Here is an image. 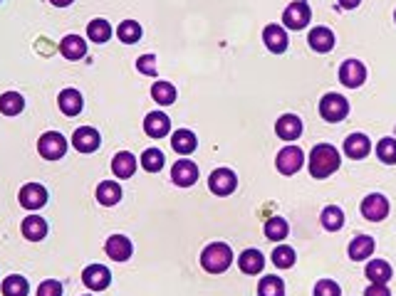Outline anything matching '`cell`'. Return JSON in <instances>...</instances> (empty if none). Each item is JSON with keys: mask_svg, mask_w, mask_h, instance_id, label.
Instances as JSON below:
<instances>
[{"mask_svg": "<svg viewBox=\"0 0 396 296\" xmlns=\"http://www.w3.org/2000/svg\"><path fill=\"white\" fill-rule=\"evenodd\" d=\"M337 168H339L337 148L329 146V143H319V146L312 148V153H310V173H312V178L317 180L329 178Z\"/></svg>", "mask_w": 396, "mask_h": 296, "instance_id": "cell-1", "label": "cell"}, {"mask_svg": "<svg viewBox=\"0 0 396 296\" xmlns=\"http://www.w3.org/2000/svg\"><path fill=\"white\" fill-rule=\"evenodd\" d=\"M230 262H233V249L225 242L208 244V247L203 249V254H200V267L210 274H223L225 269L230 267Z\"/></svg>", "mask_w": 396, "mask_h": 296, "instance_id": "cell-2", "label": "cell"}, {"mask_svg": "<svg viewBox=\"0 0 396 296\" xmlns=\"http://www.w3.org/2000/svg\"><path fill=\"white\" fill-rule=\"evenodd\" d=\"M319 114H322L324 122L337 124V122H342V119H347L349 102L342 94H324L322 102H319Z\"/></svg>", "mask_w": 396, "mask_h": 296, "instance_id": "cell-3", "label": "cell"}, {"mask_svg": "<svg viewBox=\"0 0 396 296\" xmlns=\"http://www.w3.org/2000/svg\"><path fill=\"white\" fill-rule=\"evenodd\" d=\"M38 150L45 160H60L64 153H67V138L57 131H47L40 136L38 141Z\"/></svg>", "mask_w": 396, "mask_h": 296, "instance_id": "cell-4", "label": "cell"}, {"mask_svg": "<svg viewBox=\"0 0 396 296\" xmlns=\"http://www.w3.org/2000/svg\"><path fill=\"white\" fill-rule=\"evenodd\" d=\"M310 18H312V10H310L307 3H302V0H295V3H290L288 8H285V13H283V23H285V28H290V30L307 28Z\"/></svg>", "mask_w": 396, "mask_h": 296, "instance_id": "cell-5", "label": "cell"}, {"mask_svg": "<svg viewBox=\"0 0 396 296\" xmlns=\"http://www.w3.org/2000/svg\"><path fill=\"white\" fill-rule=\"evenodd\" d=\"M208 188H210V193L225 198V195H230L235 188H238V178H235V173L230 168H218L210 173Z\"/></svg>", "mask_w": 396, "mask_h": 296, "instance_id": "cell-6", "label": "cell"}, {"mask_svg": "<svg viewBox=\"0 0 396 296\" xmlns=\"http://www.w3.org/2000/svg\"><path fill=\"white\" fill-rule=\"evenodd\" d=\"M302 163H305V153H302V148H298V146L283 148L278 153V158H275V165H278V170L283 175H295L302 168Z\"/></svg>", "mask_w": 396, "mask_h": 296, "instance_id": "cell-7", "label": "cell"}, {"mask_svg": "<svg viewBox=\"0 0 396 296\" xmlns=\"http://www.w3.org/2000/svg\"><path fill=\"white\" fill-rule=\"evenodd\" d=\"M364 79H367V67H364L359 59H347V62H342V67H339V82H342L344 87H349V89L362 87Z\"/></svg>", "mask_w": 396, "mask_h": 296, "instance_id": "cell-8", "label": "cell"}, {"mask_svg": "<svg viewBox=\"0 0 396 296\" xmlns=\"http://www.w3.org/2000/svg\"><path fill=\"white\" fill-rule=\"evenodd\" d=\"M362 215L369 220V223H382L389 215V200L379 193H372L362 200Z\"/></svg>", "mask_w": 396, "mask_h": 296, "instance_id": "cell-9", "label": "cell"}, {"mask_svg": "<svg viewBox=\"0 0 396 296\" xmlns=\"http://www.w3.org/2000/svg\"><path fill=\"white\" fill-rule=\"evenodd\" d=\"M82 282H84V287L92 289V292H102V289H107L109 282H112V272H109L107 267H102V264H89L82 272Z\"/></svg>", "mask_w": 396, "mask_h": 296, "instance_id": "cell-10", "label": "cell"}, {"mask_svg": "<svg viewBox=\"0 0 396 296\" xmlns=\"http://www.w3.org/2000/svg\"><path fill=\"white\" fill-rule=\"evenodd\" d=\"M47 203V190L40 183H28L23 190H20V205L28 210H40Z\"/></svg>", "mask_w": 396, "mask_h": 296, "instance_id": "cell-11", "label": "cell"}, {"mask_svg": "<svg viewBox=\"0 0 396 296\" xmlns=\"http://www.w3.org/2000/svg\"><path fill=\"white\" fill-rule=\"evenodd\" d=\"M72 143H74V148H77L79 153H94V150L99 148V143H102V138H99L97 129L82 126V129H77V131H74Z\"/></svg>", "mask_w": 396, "mask_h": 296, "instance_id": "cell-12", "label": "cell"}, {"mask_svg": "<svg viewBox=\"0 0 396 296\" xmlns=\"http://www.w3.org/2000/svg\"><path fill=\"white\" fill-rule=\"evenodd\" d=\"M104 249H107V254L114 259V262H127L134 252L132 239L124 237V235H112V237L107 239V244H104Z\"/></svg>", "mask_w": 396, "mask_h": 296, "instance_id": "cell-13", "label": "cell"}, {"mask_svg": "<svg viewBox=\"0 0 396 296\" xmlns=\"http://www.w3.org/2000/svg\"><path fill=\"white\" fill-rule=\"evenodd\" d=\"M171 180L181 188H188L198 180V165L191 160H176L171 168Z\"/></svg>", "mask_w": 396, "mask_h": 296, "instance_id": "cell-14", "label": "cell"}, {"mask_svg": "<svg viewBox=\"0 0 396 296\" xmlns=\"http://www.w3.org/2000/svg\"><path fill=\"white\" fill-rule=\"evenodd\" d=\"M275 134H278L283 141H295V138H300V134H302V122H300V117H295V114H285V117H280L278 124H275Z\"/></svg>", "mask_w": 396, "mask_h": 296, "instance_id": "cell-15", "label": "cell"}, {"mask_svg": "<svg viewBox=\"0 0 396 296\" xmlns=\"http://www.w3.org/2000/svg\"><path fill=\"white\" fill-rule=\"evenodd\" d=\"M171 129V122L164 112H152L147 119H144V131L152 138H164Z\"/></svg>", "mask_w": 396, "mask_h": 296, "instance_id": "cell-16", "label": "cell"}, {"mask_svg": "<svg viewBox=\"0 0 396 296\" xmlns=\"http://www.w3.org/2000/svg\"><path fill=\"white\" fill-rule=\"evenodd\" d=\"M263 42L268 45L270 52L280 54L288 49V32H285L280 25H268V28L263 30Z\"/></svg>", "mask_w": 396, "mask_h": 296, "instance_id": "cell-17", "label": "cell"}, {"mask_svg": "<svg viewBox=\"0 0 396 296\" xmlns=\"http://www.w3.org/2000/svg\"><path fill=\"white\" fill-rule=\"evenodd\" d=\"M369 150H372V143H369V138L364 136V134H352V136H347V141H344V153L352 160L367 158Z\"/></svg>", "mask_w": 396, "mask_h": 296, "instance_id": "cell-18", "label": "cell"}, {"mask_svg": "<svg viewBox=\"0 0 396 296\" xmlns=\"http://www.w3.org/2000/svg\"><path fill=\"white\" fill-rule=\"evenodd\" d=\"M60 52H62L64 59H82L87 54V42H84L79 35H67V37L60 42Z\"/></svg>", "mask_w": 396, "mask_h": 296, "instance_id": "cell-19", "label": "cell"}, {"mask_svg": "<svg viewBox=\"0 0 396 296\" xmlns=\"http://www.w3.org/2000/svg\"><path fill=\"white\" fill-rule=\"evenodd\" d=\"M57 104L64 117H77V114L82 112V94H79L77 89H62Z\"/></svg>", "mask_w": 396, "mask_h": 296, "instance_id": "cell-20", "label": "cell"}, {"mask_svg": "<svg viewBox=\"0 0 396 296\" xmlns=\"http://www.w3.org/2000/svg\"><path fill=\"white\" fill-rule=\"evenodd\" d=\"M372 252H374V239L369 235H359V237H354L349 242V259H354V262H364V259L372 257Z\"/></svg>", "mask_w": 396, "mask_h": 296, "instance_id": "cell-21", "label": "cell"}, {"mask_svg": "<svg viewBox=\"0 0 396 296\" xmlns=\"http://www.w3.org/2000/svg\"><path fill=\"white\" fill-rule=\"evenodd\" d=\"M112 170H114V175H117V178H122V180L132 178L134 170H137V158H134L129 150H122V153L114 155Z\"/></svg>", "mask_w": 396, "mask_h": 296, "instance_id": "cell-22", "label": "cell"}, {"mask_svg": "<svg viewBox=\"0 0 396 296\" xmlns=\"http://www.w3.org/2000/svg\"><path fill=\"white\" fill-rule=\"evenodd\" d=\"M23 235L30 242H40V239H45V235H47V223H45L40 215H30V218L23 220Z\"/></svg>", "mask_w": 396, "mask_h": 296, "instance_id": "cell-23", "label": "cell"}, {"mask_svg": "<svg viewBox=\"0 0 396 296\" xmlns=\"http://www.w3.org/2000/svg\"><path fill=\"white\" fill-rule=\"evenodd\" d=\"M310 47L315 49V52H329V49L334 47V35L329 28H315L310 30Z\"/></svg>", "mask_w": 396, "mask_h": 296, "instance_id": "cell-24", "label": "cell"}, {"mask_svg": "<svg viewBox=\"0 0 396 296\" xmlns=\"http://www.w3.org/2000/svg\"><path fill=\"white\" fill-rule=\"evenodd\" d=\"M238 264H240V269H243V274H260L265 267V257L258 249H245V252L240 254Z\"/></svg>", "mask_w": 396, "mask_h": 296, "instance_id": "cell-25", "label": "cell"}, {"mask_svg": "<svg viewBox=\"0 0 396 296\" xmlns=\"http://www.w3.org/2000/svg\"><path fill=\"white\" fill-rule=\"evenodd\" d=\"M367 279L372 284H387L389 279H392V267H389V262H384V259H372V262L367 264Z\"/></svg>", "mask_w": 396, "mask_h": 296, "instance_id": "cell-26", "label": "cell"}, {"mask_svg": "<svg viewBox=\"0 0 396 296\" xmlns=\"http://www.w3.org/2000/svg\"><path fill=\"white\" fill-rule=\"evenodd\" d=\"M97 200H99L102 205H107V208L117 205L119 200H122V185L114 183V180H104V183H99V188H97Z\"/></svg>", "mask_w": 396, "mask_h": 296, "instance_id": "cell-27", "label": "cell"}, {"mask_svg": "<svg viewBox=\"0 0 396 296\" xmlns=\"http://www.w3.org/2000/svg\"><path fill=\"white\" fill-rule=\"evenodd\" d=\"M171 146L176 153H181V155H188V153H193L198 146V141H196V136H193L191 131H186V129H179L176 134H174V138H171Z\"/></svg>", "mask_w": 396, "mask_h": 296, "instance_id": "cell-28", "label": "cell"}, {"mask_svg": "<svg viewBox=\"0 0 396 296\" xmlns=\"http://www.w3.org/2000/svg\"><path fill=\"white\" fill-rule=\"evenodd\" d=\"M3 296H28L30 287H28V279L20 277V274H10V277L3 279Z\"/></svg>", "mask_w": 396, "mask_h": 296, "instance_id": "cell-29", "label": "cell"}, {"mask_svg": "<svg viewBox=\"0 0 396 296\" xmlns=\"http://www.w3.org/2000/svg\"><path fill=\"white\" fill-rule=\"evenodd\" d=\"M23 109H25V99L20 97L18 92H5L3 97H0V112H3L5 117H18Z\"/></svg>", "mask_w": 396, "mask_h": 296, "instance_id": "cell-30", "label": "cell"}, {"mask_svg": "<svg viewBox=\"0 0 396 296\" xmlns=\"http://www.w3.org/2000/svg\"><path fill=\"white\" fill-rule=\"evenodd\" d=\"M152 97L157 104H162V107H169V104L176 102V87H174L171 82H157L152 87Z\"/></svg>", "mask_w": 396, "mask_h": 296, "instance_id": "cell-31", "label": "cell"}, {"mask_svg": "<svg viewBox=\"0 0 396 296\" xmlns=\"http://www.w3.org/2000/svg\"><path fill=\"white\" fill-rule=\"evenodd\" d=\"M87 37L92 40V42H107L109 37H112V25L107 23V20L97 18L92 20V23L87 25Z\"/></svg>", "mask_w": 396, "mask_h": 296, "instance_id": "cell-32", "label": "cell"}, {"mask_svg": "<svg viewBox=\"0 0 396 296\" xmlns=\"http://www.w3.org/2000/svg\"><path fill=\"white\" fill-rule=\"evenodd\" d=\"M117 35L124 45H134L142 40V25H139L137 20H124V23L117 28Z\"/></svg>", "mask_w": 396, "mask_h": 296, "instance_id": "cell-33", "label": "cell"}, {"mask_svg": "<svg viewBox=\"0 0 396 296\" xmlns=\"http://www.w3.org/2000/svg\"><path fill=\"white\" fill-rule=\"evenodd\" d=\"M258 296H285V282L275 274L263 277L258 284Z\"/></svg>", "mask_w": 396, "mask_h": 296, "instance_id": "cell-34", "label": "cell"}, {"mask_svg": "<svg viewBox=\"0 0 396 296\" xmlns=\"http://www.w3.org/2000/svg\"><path fill=\"white\" fill-rule=\"evenodd\" d=\"M290 232L288 223H285L283 218H270L268 223H265V237L273 239V242H280V239H285Z\"/></svg>", "mask_w": 396, "mask_h": 296, "instance_id": "cell-35", "label": "cell"}, {"mask_svg": "<svg viewBox=\"0 0 396 296\" xmlns=\"http://www.w3.org/2000/svg\"><path fill=\"white\" fill-rule=\"evenodd\" d=\"M344 225V213L339 208H334V205H329V208L322 210V227L329 230V232H337L339 227Z\"/></svg>", "mask_w": 396, "mask_h": 296, "instance_id": "cell-36", "label": "cell"}, {"mask_svg": "<svg viewBox=\"0 0 396 296\" xmlns=\"http://www.w3.org/2000/svg\"><path fill=\"white\" fill-rule=\"evenodd\" d=\"M142 165L149 173H159L164 168V153L159 148H147L142 153Z\"/></svg>", "mask_w": 396, "mask_h": 296, "instance_id": "cell-37", "label": "cell"}, {"mask_svg": "<svg viewBox=\"0 0 396 296\" xmlns=\"http://www.w3.org/2000/svg\"><path fill=\"white\" fill-rule=\"evenodd\" d=\"M273 264H275V267H280V269H290L295 264V249L288 247V244H280V247H275Z\"/></svg>", "mask_w": 396, "mask_h": 296, "instance_id": "cell-38", "label": "cell"}, {"mask_svg": "<svg viewBox=\"0 0 396 296\" xmlns=\"http://www.w3.org/2000/svg\"><path fill=\"white\" fill-rule=\"evenodd\" d=\"M377 155L382 163L394 165L396 163V138H382L377 143Z\"/></svg>", "mask_w": 396, "mask_h": 296, "instance_id": "cell-39", "label": "cell"}, {"mask_svg": "<svg viewBox=\"0 0 396 296\" xmlns=\"http://www.w3.org/2000/svg\"><path fill=\"white\" fill-rule=\"evenodd\" d=\"M315 296H342V289L337 287V282L332 279H319L315 284Z\"/></svg>", "mask_w": 396, "mask_h": 296, "instance_id": "cell-40", "label": "cell"}, {"mask_svg": "<svg viewBox=\"0 0 396 296\" xmlns=\"http://www.w3.org/2000/svg\"><path fill=\"white\" fill-rule=\"evenodd\" d=\"M137 69L142 74H149V77H154V74L159 72V69H157V57H154V54H144V57H139L137 59Z\"/></svg>", "mask_w": 396, "mask_h": 296, "instance_id": "cell-41", "label": "cell"}, {"mask_svg": "<svg viewBox=\"0 0 396 296\" xmlns=\"http://www.w3.org/2000/svg\"><path fill=\"white\" fill-rule=\"evenodd\" d=\"M38 296H62V284L55 282V279H47V282L40 284Z\"/></svg>", "mask_w": 396, "mask_h": 296, "instance_id": "cell-42", "label": "cell"}, {"mask_svg": "<svg viewBox=\"0 0 396 296\" xmlns=\"http://www.w3.org/2000/svg\"><path fill=\"white\" fill-rule=\"evenodd\" d=\"M364 296H392V292L384 284H372V287H367V294Z\"/></svg>", "mask_w": 396, "mask_h": 296, "instance_id": "cell-43", "label": "cell"}, {"mask_svg": "<svg viewBox=\"0 0 396 296\" xmlns=\"http://www.w3.org/2000/svg\"><path fill=\"white\" fill-rule=\"evenodd\" d=\"M359 3H362V0H339V5H342V8H347V10L357 8Z\"/></svg>", "mask_w": 396, "mask_h": 296, "instance_id": "cell-44", "label": "cell"}, {"mask_svg": "<svg viewBox=\"0 0 396 296\" xmlns=\"http://www.w3.org/2000/svg\"><path fill=\"white\" fill-rule=\"evenodd\" d=\"M52 5H57V8H67V5H72V0H50Z\"/></svg>", "mask_w": 396, "mask_h": 296, "instance_id": "cell-45", "label": "cell"}, {"mask_svg": "<svg viewBox=\"0 0 396 296\" xmlns=\"http://www.w3.org/2000/svg\"><path fill=\"white\" fill-rule=\"evenodd\" d=\"M394 20H396V13H394Z\"/></svg>", "mask_w": 396, "mask_h": 296, "instance_id": "cell-46", "label": "cell"}, {"mask_svg": "<svg viewBox=\"0 0 396 296\" xmlns=\"http://www.w3.org/2000/svg\"><path fill=\"white\" fill-rule=\"evenodd\" d=\"M87 296H92V294H87Z\"/></svg>", "mask_w": 396, "mask_h": 296, "instance_id": "cell-47", "label": "cell"}]
</instances>
